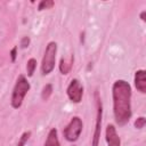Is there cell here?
<instances>
[{"mask_svg":"<svg viewBox=\"0 0 146 146\" xmlns=\"http://www.w3.org/2000/svg\"><path fill=\"white\" fill-rule=\"evenodd\" d=\"M113 112L119 125H124L131 117V87L124 80H117L112 88Z\"/></svg>","mask_w":146,"mask_h":146,"instance_id":"cell-1","label":"cell"},{"mask_svg":"<svg viewBox=\"0 0 146 146\" xmlns=\"http://www.w3.org/2000/svg\"><path fill=\"white\" fill-rule=\"evenodd\" d=\"M30 90V83L24 75H19L15 83L13 95H11V106L14 108H19L25 95Z\"/></svg>","mask_w":146,"mask_h":146,"instance_id":"cell-2","label":"cell"},{"mask_svg":"<svg viewBox=\"0 0 146 146\" xmlns=\"http://www.w3.org/2000/svg\"><path fill=\"white\" fill-rule=\"evenodd\" d=\"M56 52H57V44L56 42L51 41L48 43L43 58H42V63H41V73L43 75L49 74L54 67H55V60H56Z\"/></svg>","mask_w":146,"mask_h":146,"instance_id":"cell-3","label":"cell"},{"mask_svg":"<svg viewBox=\"0 0 146 146\" xmlns=\"http://www.w3.org/2000/svg\"><path fill=\"white\" fill-rule=\"evenodd\" d=\"M82 121L80 117L74 116L72 117V120L70 121V123L66 125L65 130H64V137L66 138V140L68 141H75L78 140V138L80 137V133L82 131Z\"/></svg>","mask_w":146,"mask_h":146,"instance_id":"cell-4","label":"cell"},{"mask_svg":"<svg viewBox=\"0 0 146 146\" xmlns=\"http://www.w3.org/2000/svg\"><path fill=\"white\" fill-rule=\"evenodd\" d=\"M67 96L73 103H80L83 95V87L78 79H73L67 87Z\"/></svg>","mask_w":146,"mask_h":146,"instance_id":"cell-5","label":"cell"},{"mask_svg":"<svg viewBox=\"0 0 146 146\" xmlns=\"http://www.w3.org/2000/svg\"><path fill=\"white\" fill-rule=\"evenodd\" d=\"M95 98H96V105H97V117H96V128L94 132V138H92V146H98L99 143V137H100V131H102V114H103V107H102V102L98 96V92H95Z\"/></svg>","mask_w":146,"mask_h":146,"instance_id":"cell-6","label":"cell"},{"mask_svg":"<svg viewBox=\"0 0 146 146\" xmlns=\"http://www.w3.org/2000/svg\"><path fill=\"white\" fill-rule=\"evenodd\" d=\"M106 141L107 146H121L120 137L113 124H108L106 127Z\"/></svg>","mask_w":146,"mask_h":146,"instance_id":"cell-7","label":"cell"},{"mask_svg":"<svg viewBox=\"0 0 146 146\" xmlns=\"http://www.w3.org/2000/svg\"><path fill=\"white\" fill-rule=\"evenodd\" d=\"M135 86L136 88L145 94L146 92V72L144 70H139L135 74Z\"/></svg>","mask_w":146,"mask_h":146,"instance_id":"cell-8","label":"cell"},{"mask_svg":"<svg viewBox=\"0 0 146 146\" xmlns=\"http://www.w3.org/2000/svg\"><path fill=\"white\" fill-rule=\"evenodd\" d=\"M44 146H60L59 145V140L57 137V130L56 129H51L48 133V137L46 139Z\"/></svg>","mask_w":146,"mask_h":146,"instance_id":"cell-9","label":"cell"},{"mask_svg":"<svg viewBox=\"0 0 146 146\" xmlns=\"http://www.w3.org/2000/svg\"><path fill=\"white\" fill-rule=\"evenodd\" d=\"M73 59H74L73 56H71L70 58H62L60 64H59V70L63 74H68L73 65Z\"/></svg>","mask_w":146,"mask_h":146,"instance_id":"cell-10","label":"cell"},{"mask_svg":"<svg viewBox=\"0 0 146 146\" xmlns=\"http://www.w3.org/2000/svg\"><path fill=\"white\" fill-rule=\"evenodd\" d=\"M36 67V60L34 58H31L27 60V65H26V70H27V75L32 76L34 73V70Z\"/></svg>","mask_w":146,"mask_h":146,"instance_id":"cell-11","label":"cell"},{"mask_svg":"<svg viewBox=\"0 0 146 146\" xmlns=\"http://www.w3.org/2000/svg\"><path fill=\"white\" fill-rule=\"evenodd\" d=\"M52 94V86L50 84V83H48V84H46L44 87H43V89H42V94H41V97H42V99L43 100H47L49 97H50V95Z\"/></svg>","mask_w":146,"mask_h":146,"instance_id":"cell-12","label":"cell"},{"mask_svg":"<svg viewBox=\"0 0 146 146\" xmlns=\"http://www.w3.org/2000/svg\"><path fill=\"white\" fill-rule=\"evenodd\" d=\"M54 5H55V3H54V1H51V0H43V1H41V2L39 3L38 9H39V10H43V9H50V8H51Z\"/></svg>","mask_w":146,"mask_h":146,"instance_id":"cell-13","label":"cell"},{"mask_svg":"<svg viewBox=\"0 0 146 146\" xmlns=\"http://www.w3.org/2000/svg\"><path fill=\"white\" fill-rule=\"evenodd\" d=\"M30 136H31V132H30V131L24 132V133L21 136V139H19V141L17 143V146H24V145H25V143L29 140Z\"/></svg>","mask_w":146,"mask_h":146,"instance_id":"cell-14","label":"cell"},{"mask_svg":"<svg viewBox=\"0 0 146 146\" xmlns=\"http://www.w3.org/2000/svg\"><path fill=\"white\" fill-rule=\"evenodd\" d=\"M145 123H146V119H145L144 116H140V117H138V119L135 121V127H136L137 129H141V128H144Z\"/></svg>","mask_w":146,"mask_h":146,"instance_id":"cell-15","label":"cell"},{"mask_svg":"<svg viewBox=\"0 0 146 146\" xmlns=\"http://www.w3.org/2000/svg\"><path fill=\"white\" fill-rule=\"evenodd\" d=\"M29 44H30V38L29 36L22 38V40H21V47L22 48H26V47H29Z\"/></svg>","mask_w":146,"mask_h":146,"instance_id":"cell-16","label":"cell"},{"mask_svg":"<svg viewBox=\"0 0 146 146\" xmlns=\"http://www.w3.org/2000/svg\"><path fill=\"white\" fill-rule=\"evenodd\" d=\"M16 52H17V47H14L10 51V56H11V62L16 60Z\"/></svg>","mask_w":146,"mask_h":146,"instance_id":"cell-17","label":"cell"},{"mask_svg":"<svg viewBox=\"0 0 146 146\" xmlns=\"http://www.w3.org/2000/svg\"><path fill=\"white\" fill-rule=\"evenodd\" d=\"M140 17H141L143 21H145V11H143V13L140 14Z\"/></svg>","mask_w":146,"mask_h":146,"instance_id":"cell-18","label":"cell"}]
</instances>
